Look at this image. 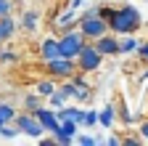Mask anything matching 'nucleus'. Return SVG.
Instances as JSON below:
<instances>
[{
    "mask_svg": "<svg viewBox=\"0 0 148 146\" xmlns=\"http://www.w3.org/2000/svg\"><path fill=\"white\" fill-rule=\"evenodd\" d=\"M106 21H108V32H114V35H135L143 24V16L135 6H122L111 11Z\"/></svg>",
    "mask_w": 148,
    "mask_h": 146,
    "instance_id": "nucleus-1",
    "label": "nucleus"
},
{
    "mask_svg": "<svg viewBox=\"0 0 148 146\" xmlns=\"http://www.w3.org/2000/svg\"><path fill=\"white\" fill-rule=\"evenodd\" d=\"M82 43H85V37H82L79 29H66L64 37L58 40V56H64V59H77Z\"/></svg>",
    "mask_w": 148,
    "mask_h": 146,
    "instance_id": "nucleus-2",
    "label": "nucleus"
},
{
    "mask_svg": "<svg viewBox=\"0 0 148 146\" xmlns=\"http://www.w3.org/2000/svg\"><path fill=\"white\" fill-rule=\"evenodd\" d=\"M79 32H82L85 40H95V37H101V35L108 32V21L103 16H87V19L79 21Z\"/></svg>",
    "mask_w": 148,
    "mask_h": 146,
    "instance_id": "nucleus-3",
    "label": "nucleus"
},
{
    "mask_svg": "<svg viewBox=\"0 0 148 146\" xmlns=\"http://www.w3.org/2000/svg\"><path fill=\"white\" fill-rule=\"evenodd\" d=\"M13 125H16V130H18V136H29V138H40L45 130H42V125L34 120V114L29 112V114H16L13 117Z\"/></svg>",
    "mask_w": 148,
    "mask_h": 146,
    "instance_id": "nucleus-4",
    "label": "nucleus"
},
{
    "mask_svg": "<svg viewBox=\"0 0 148 146\" xmlns=\"http://www.w3.org/2000/svg\"><path fill=\"white\" fill-rule=\"evenodd\" d=\"M101 53L95 51V45H87V43H82V48H79V53H77V66L82 69V72H95L98 66H101Z\"/></svg>",
    "mask_w": 148,
    "mask_h": 146,
    "instance_id": "nucleus-5",
    "label": "nucleus"
},
{
    "mask_svg": "<svg viewBox=\"0 0 148 146\" xmlns=\"http://www.w3.org/2000/svg\"><path fill=\"white\" fill-rule=\"evenodd\" d=\"M45 66H48V72L53 77H71L74 72H77V64H74V59H64V56H56V59H50V61H45Z\"/></svg>",
    "mask_w": 148,
    "mask_h": 146,
    "instance_id": "nucleus-6",
    "label": "nucleus"
},
{
    "mask_svg": "<svg viewBox=\"0 0 148 146\" xmlns=\"http://www.w3.org/2000/svg\"><path fill=\"white\" fill-rule=\"evenodd\" d=\"M95 51L101 53V56H119V37L114 32H106L101 35V37H95Z\"/></svg>",
    "mask_w": 148,
    "mask_h": 146,
    "instance_id": "nucleus-7",
    "label": "nucleus"
},
{
    "mask_svg": "<svg viewBox=\"0 0 148 146\" xmlns=\"http://www.w3.org/2000/svg\"><path fill=\"white\" fill-rule=\"evenodd\" d=\"M34 120L42 125V130L48 133H56V127H58V117H56V109H45V106H37L34 109Z\"/></svg>",
    "mask_w": 148,
    "mask_h": 146,
    "instance_id": "nucleus-8",
    "label": "nucleus"
},
{
    "mask_svg": "<svg viewBox=\"0 0 148 146\" xmlns=\"http://www.w3.org/2000/svg\"><path fill=\"white\" fill-rule=\"evenodd\" d=\"M40 56H42V61L56 59V56H58V40H56V37H45L40 43Z\"/></svg>",
    "mask_w": 148,
    "mask_h": 146,
    "instance_id": "nucleus-9",
    "label": "nucleus"
},
{
    "mask_svg": "<svg viewBox=\"0 0 148 146\" xmlns=\"http://www.w3.org/2000/svg\"><path fill=\"white\" fill-rule=\"evenodd\" d=\"M16 35V19L8 13V16H0V43L3 40H11Z\"/></svg>",
    "mask_w": 148,
    "mask_h": 146,
    "instance_id": "nucleus-10",
    "label": "nucleus"
},
{
    "mask_svg": "<svg viewBox=\"0 0 148 146\" xmlns=\"http://www.w3.org/2000/svg\"><path fill=\"white\" fill-rule=\"evenodd\" d=\"M114 120H116V109L111 106V104H106L101 112H98V122H101L103 127H111V125H114Z\"/></svg>",
    "mask_w": 148,
    "mask_h": 146,
    "instance_id": "nucleus-11",
    "label": "nucleus"
},
{
    "mask_svg": "<svg viewBox=\"0 0 148 146\" xmlns=\"http://www.w3.org/2000/svg\"><path fill=\"white\" fill-rule=\"evenodd\" d=\"M37 21H40V13H37V11H24V16H21V29L34 32L37 29Z\"/></svg>",
    "mask_w": 148,
    "mask_h": 146,
    "instance_id": "nucleus-12",
    "label": "nucleus"
},
{
    "mask_svg": "<svg viewBox=\"0 0 148 146\" xmlns=\"http://www.w3.org/2000/svg\"><path fill=\"white\" fill-rule=\"evenodd\" d=\"M74 19H77V11L66 6V11H64V13L56 16V27H71V24H74Z\"/></svg>",
    "mask_w": 148,
    "mask_h": 146,
    "instance_id": "nucleus-13",
    "label": "nucleus"
},
{
    "mask_svg": "<svg viewBox=\"0 0 148 146\" xmlns=\"http://www.w3.org/2000/svg\"><path fill=\"white\" fill-rule=\"evenodd\" d=\"M140 40H135V35H122V40H119V53H135Z\"/></svg>",
    "mask_w": 148,
    "mask_h": 146,
    "instance_id": "nucleus-14",
    "label": "nucleus"
},
{
    "mask_svg": "<svg viewBox=\"0 0 148 146\" xmlns=\"http://www.w3.org/2000/svg\"><path fill=\"white\" fill-rule=\"evenodd\" d=\"M21 104H24V109H27V112H34L37 106H42V96H40V93H27Z\"/></svg>",
    "mask_w": 148,
    "mask_h": 146,
    "instance_id": "nucleus-15",
    "label": "nucleus"
},
{
    "mask_svg": "<svg viewBox=\"0 0 148 146\" xmlns=\"http://www.w3.org/2000/svg\"><path fill=\"white\" fill-rule=\"evenodd\" d=\"M13 117H16V109L11 104H0V127L8 125V122H13Z\"/></svg>",
    "mask_w": 148,
    "mask_h": 146,
    "instance_id": "nucleus-16",
    "label": "nucleus"
},
{
    "mask_svg": "<svg viewBox=\"0 0 148 146\" xmlns=\"http://www.w3.org/2000/svg\"><path fill=\"white\" fill-rule=\"evenodd\" d=\"M48 98H50V109H61V106H64V104L69 101V98H66V96L61 93V90H58V88H56V90H53V93H50Z\"/></svg>",
    "mask_w": 148,
    "mask_h": 146,
    "instance_id": "nucleus-17",
    "label": "nucleus"
},
{
    "mask_svg": "<svg viewBox=\"0 0 148 146\" xmlns=\"http://www.w3.org/2000/svg\"><path fill=\"white\" fill-rule=\"evenodd\" d=\"M53 90H56V85H53L50 80H40V82H37V90H34V93H40L42 98H48Z\"/></svg>",
    "mask_w": 148,
    "mask_h": 146,
    "instance_id": "nucleus-18",
    "label": "nucleus"
},
{
    "mask_svg": "<svg viewBox=\"0 0 148 146\" xmlns=\"http://www.w3.org/2000/svg\"><path fill=\"white\" fill-rule=\"evenodd\" d=\"M82 125H85V127H92V125H98V112H92V109L82 112Z\"/></svg>",
    "mask_w": 148,
    "mask_h": 146,
    "instance_id": "nucleus-19",
    "label": "nucleus"
},
{
    "mask_svg": "<svg viewBox=\"0 0 148 146\" xmlns=\"http://www.w3.org/2000/svg\"><path fill=\"white\" fill-rule=\"evenodd\" d=\"M18 136V130H16V125L11 127V125H3V127H0V138H3V141H13Z\"/></svg>",
    "mask_w": 148,
    "mask_h": 146,
    "instance_id": "nucleus-20",
    "label": "nucleus"
},
{
    "mask_svg": "<svg viewBox=\"0 0 148 146\" xmlns=\"http://www.w3.org/2000/svg\"><path fill=\"white\" fill-rule=\"evenodd\" d=\"M58 90H61V93H64L66 98H74V93H77V85H74V82H71V80L66 77V82H64V85H61Z\"/></svg>",
    "mask_w": 148,
    "mask_h": 146,
    "instance_id": "nucleus-21",
    "label": "nucleus"
},
{
    "mask_svg": "<svg viewBox=\"0 0 148 146\" xmlns=\"http://www.w3.org/2000/svg\"><path fill=\"white\" fill-rule=\"evenodd\" d=\"M53 136H56V143H58V146H69V143H74V136H66V133H61V130H56Z\"/></svg>",
    "mask_w": 148,
    "mask_h": 146,
    "instance_id": "nucleus-22",
    "label": "nucleus"
},
{
    "mask_svg": "<svg viewBox=\"0 0 148 146\" xmlns=\"http://www.w3.org/2000/svg\"><path fill=\"white\" fill-rule=\"evenodd\" d=\"M74 143H79V146H95V143H101V141L92 138V136H77V138H74Z\"/></svg>",
    "mask_w": 148,
    "mask_h": 146,
    "instance_id": "nucleus-23",
    "label": "nucleus"
},
{
    "mask_svg": "<svg viewBox=\"0 0 148 146\" xmlns=\"http://www.w3.org/2000/svg\"><path fill=\"white\" fill-rule=\"evenodd\" d=\"M135 53L143 59V61H148V43H138V48H135Z\"/></svg>",
    "mask_w": 148,
    "mask_h": 146,
    "instance_id": "nucleus-24",
    "label": "nucleus"
},
{
    "mask_svg": "<svg viewBox=\"0 0 148 146\" xmlns=\"http://www.w3.org/2000/svg\"><path fill=\"white\" fill-rule=\"evenodd\" d=\"M11 8H13L11 0H0V16H8V13H11Z\"/></svg>",
    "mask_w": 148,
    "mask_h": 146,
    "instance_id": "nucleus-25",
    "label": "nucleus"
},
{
    "mask_svg": "<svg viewBox=\"0 0 148 146\" xmlns=\"http://www.w3.org/2000/svg\"><path fill=\"white\" fill-rule=\"evenodd\" d=\"M140 136H143V143H148V120H140Z\"/></svg>",
    "mask_w": 148,
    "mask_h": 146,
    "instance_id": "nucleus-26",
    "label": "nucleus"
},
{
    "mask_svg": "<svg viewBox=\"0 0 148 146\" xmlns=\"http://www.w3.org/2000/svg\"><path fill=\"white\" fill-rule=\"evenodd\" d=\"M0 61H16V53H11V51H3V53H0Z\"/></svg>",
    "mask_w": 148,
    "mask_h": 146,
    "instance_id": "nucleus-27",
    "label": "nucleus"
},
{
    "mask_svg": "<svg viewBox=\"0 0 148 146\" xmlns=\"http://www.w3.org/2000/svg\"><path fill=\"white\" fill-rule=\"evenodd\" d=\"M122 143H124V146H140V143H143V138H124Z\"/></svg>",
    "mask_w": 148,
    "mask_h": 146,
    "instance_id": "nucleus-28",
    "label": "nucleus"
},
{
    "mask_svg": "<svg viewBox=\"0 0 148 146\" xmlns=\"http://www.w3.org/2000/svg\"><path fill=\"white\" fill-rule=\"evenodd\" d=\"M53 143H56V138H42L40 141V146H53Z\"/></svg>",
    "mask_w": 148,
    "mask_h": 146,
    "instance_id": "nucleus-29",
    "label": "nucleus"
},
{
    "mask_svg": "<svg viewBox=\"0 0 148 146\" xmlns=\"http://www.w3.org/2000/svg\"><path fill=\"white\" fill-rule=\"evenodd\" d=\"M79 6H82V0H71V3H69V8H74V11H77Z\"/></svg>",
    "mask_w": 148,
    "mask_h": 146,
    "instance_id": "nucleus-30",
    "label": "nucleus"
},
{
    "mask_svg": "<svg viewBox=\"0 0 148 146\" xmlns=\"http://www.w3.org/2000/svg\"><path fill=\"white\" fill-rule=\"evenodd\" d=\"M140 80H143V82H148V69H145L143 75H140Z\"/></svg>",
    "mask_w": 148,
    "mask_h": 146,
    "instance_id": "nucleus-31",
    "label": "nucleus"
}]
</instances>
